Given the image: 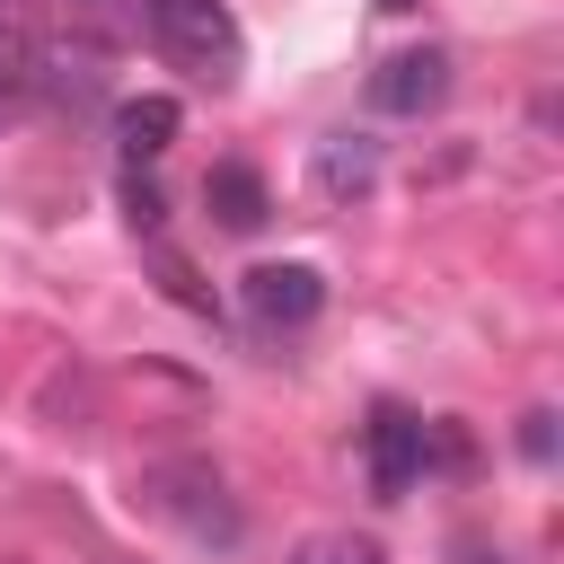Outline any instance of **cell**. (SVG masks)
<instances>
[{
    "label": "cell",
    "instance_id": "cell-8",
    "mask_svg": "<svg viewBox=\"0 0 564 564\" xmlns=\"http://www.w3.org/2000/svg\"><path fill=\"white\" fill-rule=\"evenodd\" d=\"M176 123H185L176 97H123V106H115V132H123V159H132V167H150V159L176 141Z\"/></svg>",
    "mask_w": 564,
    "mask_h": 564
},
{
    "label": "cell",
    "instance_id": "cell-12",
    "mask_svg": "<svg viewBox=\"0 0 564 564\" xmlns=\"http://www.w3.org/2000/svg\"><path fill=\"white\" fill-rule=\"evenodd\" d=\"M520 458H538V467L555 458V414H546V405H529V414H520Z\"/></svg>",
    "mask_w": 564,
    "mask_h": 564
},
{
    "label": "cell",
    "instance_id": "cell-9",
    "mask_svg": "<svg viewBox=\"0 0 564 564\" xmlns=\"http://www.w3.org/2000/svg\"><path fill=\"white\" fill-rule=\"evenodd\" d=\"M35 88H44V44L26 26H0V115H18Z\"/></svg>",
    "mask_w": 564,
    "mask_h": 564
},
{
    "label": "cell",
    "instance_id": "cell-14",
    "mask_svg": "<svg viewBox=\"0 0 564 564\" xmlns=\"http://www.w3.org/2000/svg\"><path fill=\"white\" fill-rule=\"evenodd\" d=\"M379 9H414V0H379Z\"/></svg>",
    "mask_w": 564,
    "mask_h": 564
},
{
    "label": "cell",
    "instance_id": "cell-11",
    "mask_svg": "<svg viewBox=\"0 0 564 564\" xmlns=\"http://www.w3.org/2000/svg\"><path fill=\"white\" fill-rule=\"evenodd\" d=\"M123 220H132L141 238H159V220H167V194H159L141 167H123Z\"/></svg>",
    "mask_w": 564,
    "mask_h": 564
},
{
    "label": "cell",
    "instance_id": "cell-4",
    "mask_svg": "<svg viewBox=\"0 0 564 564\" xmlns=\"http://www.w3.org/2000/svg\"><path fill=\"white\" fill-rule=\"evenodd\" d=\"M238 300H247V317L264 335H291V326H308L326 308V282H317V264H247Z\"/></svg>",
    "mask_w": 564,
    "mask_h": 564
},
{
    "label": "cell",
    "instance_id": "cell-15",
    "mask_svg": "<svg viewBox=\"0 0 564 564\" xmlns=\"http://www.w3.org/2000/svg\"><path fill=\"white\" fill-rule=\"evenodd\" d=\"M79 9H97V0H79Z\"/></svg>",
    "mask_w": 564,
    "mask_h": 564
},
{
    "label": "cell",
    "instance_id": "cell-13",
    "mask_svg": "<svg viewBox=\"0 0 564 564\" xmlns=\"http://www.w3.org/2000/svg\"><path fill=\"white\" fill-rule=\"evenodd\" d=\"M0 26H26L35 35V0H0Z\"/></svg>",
    "mask_w": 564,
    "mask_h": 564
},
{
    "label": "cell",
    "instance_id": "cell-7",
    "mask_svg": "<svg viewBox=\"0 0 564 564\" xmlns=\"http://www.w3.org/2000/svg\"><path fill=\"white\" fill-rule=\"evenodd\" d=\"M203 203H212V220H220V229H238V238L273 220V194H264V176H256L247 159H220V167L203 176Z\"/></svg>",
    "mask_w": 564,
    "mask_h": 564
},
{
    "label": "cell",
    "instance_id": "cell-6",
    "mask_svg": "<svg viewBox=\"0 0 564 564\" xmlns=\"http://www.w3.org/2000/svg\"><path fill=\"white\" fill-rule=\"evenodd\" d=\"M308 176H317L326 203H361V194L379 185V141H370V132H326L317 159H308Z\"/></svg>",
    "mask_w": 564,
    "mask_h": 564
},
{
    "label": "cell",
    "instance_id": "cell-10",
    "mask_svg": "<svg viewBox=\"0 0 564 564\" xmlns=\"http://www.w3.org/2000/svg\"><path fill=\"white\" fill-rule=\"evenodd\" d=\"M291 564H388V555H379V538H352V529H317V538H300V546H291Z\"/></svg>",
    "mask_w": 564,
    "mask_h": 564
},
{
    "label": "cell",
    "instance_id": "cell-2",
    "mask_svg": "<svg viewBox=\"0 0 564 564\" xmlns=\"http://www.w3.org/2000/svg\"><path fill=\"white\" fill-rule=\"evenodd\" d=\"M141 502L159 511V520H176L194 546H238V502H229V476L212 467V458H159L150 476H141Z\"/></svg>",
    "mask_w": 564,
    "mask_h": 564
},
{
    "label": "cell",
    "instance_id": "cell-3",
    "mask_svg": "<svg viewBox=\"0 0 564 564\" xmlns=\"http://www.w3.org/2000/svg\"><path fill=\"white\" fill-rule=\"evenodd\" d=\"M361 458H370V494L397 502V494H414L423 467H432V423L405 414V405H379L370 432H361Z\"/></svg>",
    "mask_w": 564,
    "mask_h": 564
},
{
    "label": "cell",
    "instance_id": "cell-1",
    "mask_svg": "<svg viewBox=\"0 0 564 564\" xmlns=\"http://www.w3.org/2000/svg\"><path fill=\"white\" fill-rule=\"evenodd\" d=\"M132 26L167 70L212 79V88H229L238 62H247V35H238V18L220 0H132Z\"/></svg>",
    "mask_w": 564,
    "mask_h": 564
},
{
    "label": "cell",
    "instance_id": "cell-5",
    "mask_svg": "<svg viewBox=\"0 0 564 564\" xmlns=\"http://www.w3.org/2000/svg\"><path fill=\"white\" fill-rule=\"evenodd\" d=\"M449 97V53L441 44H414V53H388L370 70V106L379 115H432Z\"/></svg>",
    "mask_w": 564,
    "mask_h": 564
}]
</instances>
